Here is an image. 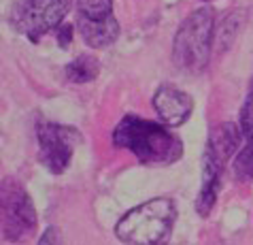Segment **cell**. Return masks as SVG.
I'll return each instance as SVG.
<instances>
[{
	"label": "cell",
	"mask_w": 253,
	"mask_h": 245,
	"mask_svg": "<svg viewBox=\"0 0 253 245\" xmlns=\"http://www.w3.org/2000/svg\"><path fill=\"white\" fill-rule=\"evenodd\" d=\"M113 145L128 149L149 166L174 164L183 156V143L166 124L138 115H126L113 130Z\"/></svg>",
	"instance_id": "1"
},
{
	"label": "cell",
	"mask_w": 253,
	"mask_h": 245,
	"mask_svg": "<svg viewBox=\"0 0 253 245\" xmlns=\"http://www.w3.org/2000/svg\"><path fill=\"white\" fill-rule=\"evenodd\" d=\"M177 207L170 198H151L132 207L115 226L117 239L128 245H166L172 235Z\"/></svg>",
	"instance_id": "2"
},
{
	"label": "cell",
	"mask_w": 253,
	"mask_h": 245,
	"mask_svg": "<svg viewBox=\"0 0 253 245\" xmlns=\"http://www.w3.org/2000/svg\"><path fill=\"white\" fill-rule=\"evenodd\" d=\"M215 32V13L209 6L183 19L172 41V62L179 71L198 75L207 68Z\"/></svg>",
	"instance_id": "3"
},
{
	"label": "cell",
	"mask_w": 253,
	"mask_h": 245,
	"mask_svg": "<svg viewBox=\"0 0 253 245\" xmlns=\"http://www.w3.org/2000/svg\"><path fill=\"white\" fill-rule=\"evenodd\" d=\"M241 128L236 124H221L211 132L205 145V160H202V188L196 200V209L202 218H207L213 209L217 194L221 190V173L226 169L228 158L234 156L241 143Z\"/></svg>",
	"instance_id": "4"
},
{
	"label": "cell",
	"mask_w": 253,
	"mask_h": 245,
	"mask_svg": "<svg viewBox=\"0 0 253 245\" xmlns=\"http://www.w3.org/2000/svg\"><path fill=\"white\" fill-rule=\"evenodd\" d=\"M68 9L70 0H17L9 24L15 32L37 43L53 28H60Z\"/></svg>",
	"instance_id": "5"
},
{
	"label": "cell",
	"mask_w": 253,
	"mask_h": 245,
	"mask_svg": "<svg viewBox=\"0 0 253 245\" xmlns=\"http://www.w3.org/2000/svg\"><path fill=\"white\" fill-rule=\"evenodd\" d=\"M37 143H39V160L51 175H62L81 143V132L73 126H64L58 122H49L39 117L37 120Z\"/></svg>",
	"instance_id": "6"
},
{
	"label": "cell",
	"mask_w": 253,
	"mask_h": 245,
	"mask_svg": "<svg viewBox=\"0 0 253 245\" xmlns=\"http://www.w3.org/2000/svg\"><path fill=\"white\" fill-rule=\"evenodd\" d=\"M37 228V211L26 188L13 177L2 181V237L9 243H22Z\"/></svg>",
	"instance_id": "7"
},
{
	"label": "cell",
	"mask_w": 253,
	"mask_h": 245,
	"mask_svg": "<svg viewBox=\"0 0 253 245\" xmlns=\"http://www.w3.org/2000/svg\"><path fill=\"white\" fill-rule=\"evenodd\" d=\"M77 28L92 49L113 45L122 32L113 13V0H77Z\"/></svg>",
	"instance_id": "8"
},
{
	"label": "cell",
	"mask_w": 253,
	"mask_h": 245,
	"mask_svg": "<svg viewBox=\"0 0 253 245\" xmlns=\"http://www.w3.org/2000/svg\"><path fill=\"white\" fill-rule=\"evenodd\" d=\"M153 109L162 124L168 128L183 126L194 111V98L174 86H160L153 94Z\"/></svg>",
	"instance_id": "9"
},
{
	"label": "cell",
	"mask_w": 253,
	"mask_h": 245,
	"mask_svg": "<svg viewBox=\"0 0 253 245\" xmlns=\"http://www.w3.org/2000/svg\"><path fill=\"white\" fill-rule=\"evenodd\" d=\"M64 71L70 83H87L94 81L100 73V62L94 55H77L70 64H66Z\"/></svg>",
	"instance_id": "10"
},
{
	"label": "cell",
	"mask_w": 253,
	"mask_h": 245,
	"mask_svg": "<svg viewBox=\"0 0 253 245\" xmlns=\"http://www.w3.org/2000/svg\"><path fill=\"white\" fill-rule=\"evenodd\" d=\"M234 177L243 184H251L253 181V139H249V143L236 153L234 158Z\"/></svg>",
	"instance_id": "11"
},
{
	"label": "cell",
	"mask_w": 253,
	"mask_h": 245,
	"mask_svg": "<svg viewBox=\"0 0 253 245\" xmlns=\"http://www.w3.org/2000/svg\"><path fill=\"white\" fill-rule=\"evenodd\" d=\"M238 128L247 139H253V92L247 96L243 109H241V115H238Z\"/></svg>",
	"instance_id": "12"
},
{
	"label": "cell",
	"mask_w": 253,
	"mask_h": 245,
	"mask_svg": "<svg viewBox=\"0 0 253 245\" xmlns=\"http://www.w3.org/2000/svg\"><path fill=\"white\" fill-rule=\"evenodd\" d=\"M37 245H64L62 243V237L58 233V228H53V226H49L43 235H41V239Z\"/></svg>",
	"instance_id": "13"
},
{
	"label": "cell",
	"mask_w": 253,
	"mask_h": 245,
	"mask_svg": "<svg viewBox=\"0 0 253 245\" xmlns=\"http://www.w3.org/2000/svg\"><path fill=\"white\" fill-rule=\"evenodd\" d=\"M70 41H73V26H70V24L60 26V30H58V43H60V47H68Z\"/></svg>",
	"instance_id": "14"
},
{
	"label": "cell",
	"mask_w": 253,
	"mask_h": 245,
	"mask_svg": "<svg viewBox=\"0 0 253 245\" xmlns=\"http://www.w3.org/2000/svg\"><path fill=\"white\" fill-rule=\"evenodd\" d=\"M202 2H209V0H202Z\"/></svg>",
	"instance_id": "15"
}]
</instances>
